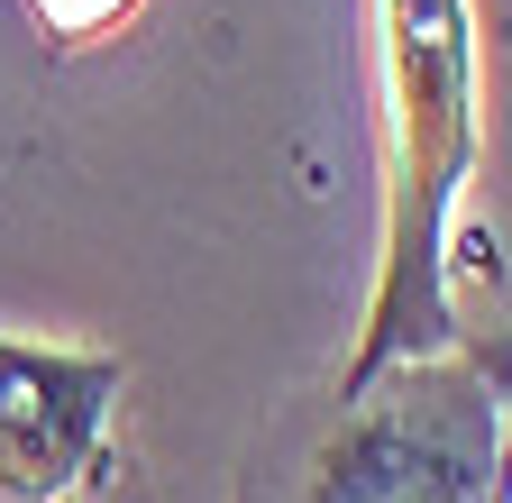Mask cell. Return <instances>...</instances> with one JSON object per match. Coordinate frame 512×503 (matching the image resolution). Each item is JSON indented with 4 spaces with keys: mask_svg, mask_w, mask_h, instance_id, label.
Instances as JSON below:
<instances>
[{
    "mask_svg": "<svg viewBox=\"0 0 512 503\" xmlns=\"http://www.w3.org/2000/svg\"><path fill=\"white\" fill-rule=\"evenodd\" d=\"M119 476H128V467H110V458H101L74 494H55V503H128V485H119Z\"/></svg>",
    "mask_w": 512,
    "mask_h": 503,
    "instance_id": "5",
    "label": "cell"
},
{
    "mask_svg": "<svg viewBox=\"0 0 512 503\" xmlns=\"http://www.w3.org/2000/svg\"><path fill=\"white\" fill-rule=\"evenodd\" d=\"M494 375L476 357H403L256 449L238 503H494Z\"/></svg>",
    "mask_w": 512,
    "mask_h": 503,
    "instance_id": "2",
    "label": "cell"
},
{
    "mask_svg": "<svg viewBox=\"0 0 512 503\" xmlns=\"http://www.w3.org/2000/svg\"><path fill=\"white\" fill-rule=\"evenodd\" d=\"M384 74V275L348 385L448 348V220L476 165V37L467 0H375Z\"/></svg>",
    "mask_w": 512,
    "mask_h": 503,
    "instance_id": "1",
    "label": "cell"
},
{
    "mask_svg": "<svg viewBox=\"0 0 512 503\" xmlns=\"http://www.w3.org/2000/svg\"><path fill=\"white\" fill-rule=\"evenodd\" d=\"M119 357L0 339V503H55L101 467Z\"/></svg>",
    "mask_w": 512,
    "mask_h": 503,
    "instance_id": "3",
    "label": "cell"
},
{
    "mask_svg": "<svg viewBox=\"0 0 512 503\" xmlns=\"http://www.w3.org/2000/svg\"><path fill=\"white\" fill-rule=\"evenodd\" d=\"M28 10L46 19V37H64V46H83V37H101V28H119L138 0H28Z\"/></svg>",
    "mask_w": 512,
    "mask_h": 503,
    "instance_id": "4",
    "label": "cell"
}]
</instances>
